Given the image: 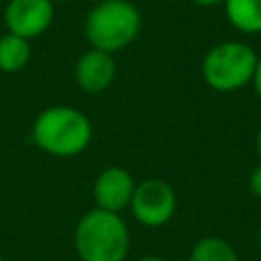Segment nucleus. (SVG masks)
Masks as SVG:
<instances>
[{
	"label": "nucleus",
	"mask_w": 261,
	"mask_h": 261,
	"mask_svg": "<svg viewBox=\"0 0 261 261\" xmlns=\"http://www.w3.org/2000/svg\"><path fill=\"white\" fill-rule=\"evenodd\" d=\"M92 120L75 106L55 104L43 108L31 128L33 143L53 157H75L92 143Z\"/></svg>",
	"instance_id": "obj_1"
},
{
	"label": "nucleus",
	"mask_w": 261,
	"mask_h": 261,
	"mask_svg": "<svg viewBox=\"0 0 261 261\" xmlns=\"http://www.w3.org/2000/svg\"><path fill=\"white\" fill-rule=\"evenodd\" d=\"M73 249L80 261H126L130 230L120 214L94 206L73 228Z\"/></svg>",
	"instance_id": "obj_2"
},
{
	"label": "nucleus",
	"mask_w": 261,
	"mask_h": 261,
	"mask_svg": "<svg viewBox=\"0 0 261 261\" xmlns=\"http://www.w3.org/2000/svg\"><path fill=\"white\" fill-rule=\"evenodd\" d=\"M143 16L130 0H100L84 18V37L92 49L118 53L133 45L141 33Z\"/></svg>",
	"instance_id": "obj_3"
},
{
	"label": "nucleus",
	"mask_w": 261,
	"mask_h": 261,
	"mask_svg": "<svg viewBox=\"0 0 261 261\" xmlns=\"http://www.w3.org/2000/svg\"><path fill=\"white\" fill-rule=\"evenodd\" d=\"M259 55L243 41H222L210 47L202 59V80L214 92H237L253 82Z\"/></svg>",
	"instance_id": "obj_4"
},
{
	"label": "nucleus",
	"mask_w": 261,
	"mask_h": 261,
	"mask_svg": "<svg viewBox=\"0 0 261 261\" xmlns=\"http://www.w3.org/2000/svg\"><path fill=\"white\" fill-rule=\"evenodd\" d=\"M128 208L139 224L147 228H159L173 218L177 210V194L165 179L149 177L137 181Z\"/></svg>",
	"instance_id": "obj_5"
},
{
	"label": "nucleus",
	"mask_w": 261,
	"mask_h": 261,
	"mask_svg": "<svg viewBox=\"0 0 261 261\" xmlns=\"http://www.w3.org/2000/svg\"><path fill=\"white\" fill-rule=\"evenodd\" d=\"M55 18L53 0H8L4 6L6 33L22 39H37L49 31Z\"/></svg>",
	"instance_id": "obj_6"
},
{
	"label": "nucleus",
	"mask_w": 261,
	"mask_h": 261,
	"mask_svg": "<svg viewBox=\"0 0 261 261\" xmlns=\"http://www.w3.org/2000/svg\"><path fill=\"white\" fill-rule=\"evenodd\" d=\"M135 188H137V181L128 169L120 165H110L102 169L94 179V186H92L94 206L106 212L120 214L130 206Z\"/></svg>",
	"instance_id": "obj_7"
},
{
	"label": "nucleus",
	"mask_w": 261,
	"mask_h": 261,
	"mask_svg": "<svg viewBox=\"0 0 261 261\" xmlns=\"http://www.w3.org/2000/svg\"><path fill=\"white\" fill-rule=\"evenodd\" d=\"M75 86L86 94H100L116 80V59L112 53L100 49L84 51L73 65Z\"/></svg>",
	"instance_id": "obj_8"
},
{
	"label": "nucleus",
	"mask_w": 261,
	"mask_h": 261,
	"mask_svg": "<svg viewBox=\"0 0 261 261\" xmlns=\"http://www.w3.org/2000/svg\"><path fill=\"white\" fill-rule=\"evenodd\" d=\"M228 24L243 35H261V0H224Z\"/></svg>",
	"instance_id": "obj_9"
},
{
	"label": "nucleus",
	"mask_w": 261,
	"mask_h": 261,
	"mask_svg": "<svg viewBox=\"0 0 261 261\" xmlns=\"http://www.w3.org/2000/svg\"><path fill=\"white\" fill-rule=\"evenodd\" d=\"M33 57V47L29 39H22L12 33L0 35V71L16 73L22 71Z\"/></svg>",
	"instance_id": "obj_10"
},
{
	"label": "nucleus",
	"mask_w": 261,
	"mask_h": 261,
	"mask_svg": "<svg viewBox=\"0 0 261 261\" xmlns=\"http://www.w3.org/2000/svg\"><path fill=\"white\" fill-rule=\"evenodd\" d=\"M188 261H241L234 247L222 237H202L198 239L188 255Z\"/></svg>",
	"instance_id": "obj_11"
},
{
	"label": "nucleus",
	"mask_w": 261,
	"mask_h": 261,
	"mask_svg": "<svg viewBox=\"0 0 261 261\" xmlns=\"http://www.w3.org/2000/svg\"><path fill=\"white\" fill-rule=\"evenodd\" d=\"M249 190L257 196V198H261V163L257 165V167H253L251 169V173H249Z\"/></svg>",
	"instance_id": "obj_12"
},
{
	"label": "nucleus",
	"mask_w": 261,
	"mask_h": 261,
	"mask_svg": "<svg viewBox=\"0 0 261 261\" xmlns=\"http://www.w3.org/2000/svg\"><path fill=\"white\" fill-rule=\"evenodd\" d=\"M253 88H255V94L257 98L261 100V55H259V61H257V69H255V75H253Z\"/></svg>",
	"instance_id": "obj_13"
},
{
	"label": "nucleus",
	"mask_w": 261,
	"mask_h": 261,
	"mask_svg": "<svg viewBox=\"0 0 261 261\" xmlns=\"http://www.w3.org/2000/svg\"><path fill=\"white\" fill-rule=\"evenodd\" d=\"M194 2L196 6H202V8H212V6H222L224 0H190Z\"/></svg>",
	"instance_id": "obj_14"
},
{
	"label": "nucleus",
	"mask_w": 261,
	"mask_h": 261,
	"mask_svg": "<svg viewBox=\"0 0 261 261\" xmlns=\"http://www.w3.org/2000/svg\"><path fill=\"white\" fill-rule=\"evenodd\" d=\"M255 149H257V155H259V159H261V126H259L257 137H255Z\"/></svg>",
	"instance_id": "obj_15"
},
{
	"label": "nucleus",
	"mask_w": 261,
	"mask_h": 261,
	"mask_svg": "<svg viewBox=\"0 0 261 261\" xmlns=\"http://www.w3.org/2000/svg\"><path fill=\"white\" fill-rule=\"evenodd\" d=\"M139 261H165V259L159 257V255H147V257H141Z\"/></svg>",
	"instance_id": "obj_16"
},
{
	"label": "nucleus",
	"mask_w": 261,
	"mask_h": 261,
	"mask_svg": "<svg viewBox=\"0 0 261 261\" xmlns=\"http://www.w3.org/2000/svg\"><path fill=\"white\" fill-rule=\"evenodd\" d=\"M257 245H259V251H261V230H259V237H257Z\"/></svg>",
	"instance_id": "obj_17"
},
{
	"label": "nucleus",
	"mask_w": 261,
	"mask_h": 261,
	"mask_svg": "<svg viewBox=\"0 0 261 261\" xmlns=\"http://www.w3.org/2000/svg\"><path fill=\"white\" fill-rule=\"evenodd\" d=\"M0 261H4V257H2V253H0Z\"/></svg>",
	"instance_id": "obj_18"
}]
</instances>
